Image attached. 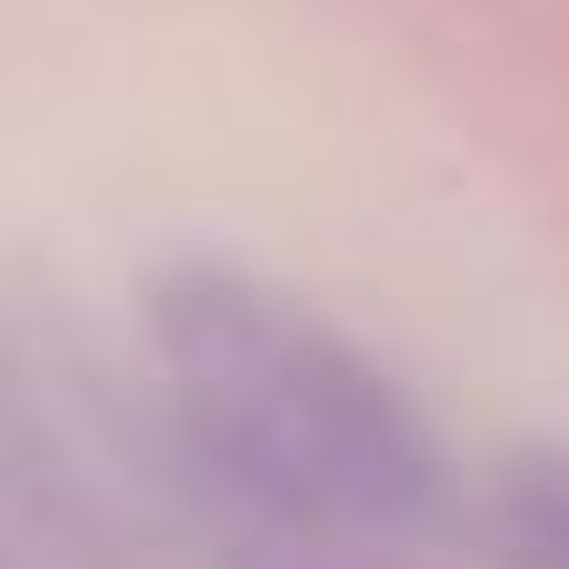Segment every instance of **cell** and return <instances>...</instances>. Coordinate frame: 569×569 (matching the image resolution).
Here are the masks:
<instances>
[{"instance_id":"cell-1","label":"cell","mask_w":569,"mask_h":569,"mask_svg":"<svg viewBox=\"0 0 569 569\" xmlns=\"http://www.w3.org/2000/svg\"><path fill=\"white\" fill-rule=\"evenodd\" d=\"M148 359L180 432L222 465L253 517L296 538H422L453 475L411 390L306 296L232 264H180L148 284Z\"/></svg>"}]
</instances>
